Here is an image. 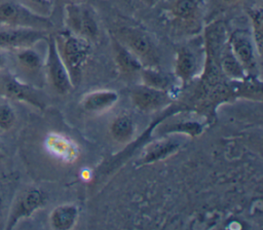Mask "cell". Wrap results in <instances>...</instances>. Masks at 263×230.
Masks as SVG:
<instances>
[{
	"instance_id": "6da1fadb",
	"label": "cell",
	"mask_w": 263,
	"mask_h": 230,
	"mask_svg": "<svg viewBox=\"0 0 263 230\" xmlns=\"http://www.w3.org/2000/svg\"><path fill=\"white\" fill-rule=\"evenodd\" d=\"M53 37L59 55L75 86L82 78L83 67L90 54V42L69 31L61 32Z\"/></svg>"
},
{
	"instance_id": "7a4b0ae2",
	"label": "cell",
	"mask_w": 263,
	"mask_h": 230,
	"mask_svg": "<svg viewBox=\"0 0 263 230\" xmlns=\"http://www.w3.org/2000/svg\"><path fill=\"white\" fill-rule=\"evenodd\" d=\"M227 32L223 22H215L208 25L203 33V46L205 52L204 71L202 74L204 87L210 88L220 82V55L227 43Z\"/></svg>"
},
{
	"instance_id": "3957f363",
	"label": "cell",
	"mask_w": 263,
	"mask_h": 230,
	"mask_svg": "<svg viewBox=\"0 0 263 230\" xmlns=\"http://www.w3.org/2000/svg\"><path fill=\"white\" fill-rule=\"evenodd\" d=\"M121 44L133 52L144 67L156 68L160 55L151 36L135 26H120L111 33Z\"/></svg>"
},
{
	"instance_id": "277c9868",
	"label": "cell",
	"mask_w": 263,
	"mask_h": 230,
	"mask_svg": "<svg viewBox=\"0 0 263 230\" xmlns=\"http://www.w3.org/2000/svg\"><path fill=\"white\" fill-rule=\"evenodd\" d=\"M65 25L67 31L95 41L99 37L100 27L91 7L83 3H69L65 6Z\"/></svg>"
},
{
	"instance_id": "5b68a950",
	"label": "cell",
	"mask_w": 263,
	"mask_h": 230,
	"mask_svg": "<svg viewBox=\"0 0 263 230\" xmlns=\"http://www.w3.org/2000/svg\"><path fill=\"white\" fill-rule=\"evenodd\" d=\"M0 97L24 102L38 109L45 107L43 98L33 85L5 69L0 71Z\"/></svg>"
},
{
	"instance_id": "8992f818",
	"label": "cell",
	"mask_w": 263,
	"mask_h": 230,
	"mask_svg": "<svg viewBox=\"0 0 263 230\" xmlns=\"http://www.w3.org/2000/svg\"><path fill=\"white\" fill-rule=\"evenodd\" d=\"M0 25L47 31L51 27V22L48 17L33 12L17 1H4L0 3Z\"/></svg>"
},
{
	"instance_id": "52a82bcc",
	"label": "cell",
	"mask_w": 263,
	"mask_h": 230,
	"mask_svg": "<svg viewBox=\"0 0 263 230\" xmlns=\"http://www.w3.org/2000/svg\"><path fill=\"white\" fill-rule=\"evenodd\" d=\"M46 194L37 187H30L22 191L13 200L6 220L5 230L13 229L22 220L31 217L46 203Z\"/></svg>"
},
{
	"instance_id": "ba28073f",
	"label": "cell",
	"mask_w": 263,
	"mask_h": 230,
	"mask_svg": "<svg viewBox=\"0 0 263 230\" xmlns=\"http://www.w3.org/2000/svg\"><path fill=\"white\" fill-rule=\"evenodd\" d=\"M47 50L44 59V73L50 86L61 94H66L74 87L69 73L61 60L53 35H49L47 40Z\"/></svg>"
},
{
	"instance_id": "9c48e42d",
	"label": "cell",
	"mask_w": 263,
	"mask_h": 230,
	"mask_svg": "<svg viewBox=\"0 0 263 230\" xmlns=\"http://www.w3.org/2000/svg\"><path fill=\"white\" fill-rule=\"evenodd\" d=\"M48 36L46 30L2 26L0 28V49L14 51L21 48L35 46L40 41H46Z\"/></svg>"
},
{
	"instance_id": "30bf717a",
	"label": "cell",
	"mask_w": 263,
	"mask_h": 230,
	"mask_svg": "<svg viewBox=\"0 0 263 230\" xmlns=\"http://www.w3.org/2000/svg\"><path fill=\"white\" fill-rule=\"evenodd\" d=\"M228 44L245 68L248 74L255 75L257 70V56H259L252 35L245 30H236L232 32L227 38Z\"/></svg>"
},
{
	"instance_id": "8fae6325",
	"label": "cell",
	"mask_w": 263,
	"mask_h": 230,
	"mask_svg": "<svg viewBox=\"0 0 263 230\" xmlns=\"http://www.w3.org/2000/svg\"><path fill=\"white\" fill-rule=\"evenodd\" d=\"M130 100L137 109L144 112H151L168 104L171 97L166 90H161L142 84L132 88Z\"/></svg>"
},
{
	"instance_id": "7c38bea8",
	"label": "cell",
	"mask_w": 263,
	"mask_h": 230,
	"mask_svg": "<svg viewBox=\"0 0 263 230\" xmlns=\"http://www.w3.org/2000/svg\"><path fill=\"white\" fill-rule=\"evenodd\" d=\"M16 70L28 78H37L44 71V59L35 46L11 51Z\"/></svg>"
},
{
	"instance_id": "4fadbf2b",
	"label": "cell",
	"mask_w": 263,
	"mask_h": 230,
	"mask_svg": "<svg viewBox=\"0 0 263 230\" xmlns=\"http://www.w3.org/2000/svg\"><path fill=\"white\" fill-rule=\"evenodd\" d=\"M198 68V60L195 51L188 45H182L177 49L175 61V74L186 84L196 74Z\"/></svg>"
},
{
	"instance_id": "5bb4252c",
	"label": "cell",
	"mask_w": 263,
	"mask_h": 230,
	"mask_svg": "<svg viewBox=\"0 0 263 230\" xmlns=\"http://www.w3.org/2000/svg\"><path fill=\"white\" fill-rule=\"evenodd\" d=\"M119 100L116 91L111 89L93 90L85 94L81 101L82 108L90 113H101L109 110Z\"/></svg>"
},
{
	"instance_id": "9a60e30c",
	"label": "cell",
	"mask_w": 263,
	"mask_h": 230,
	"mask_svg": "<svg viewBox=\"0 0 263 230\" xmlns=\"http://www.w3.org/2000/svg\"><path fill=\"white\" fill-rule=\"evenodd\" d=\"M111 44L114 52V60L119 69V71L124 75H133L141 72L143 69L142 63L138 57L130 52L123 44H121L112 34H111Z\"/></svg>"
},
{
	"instance_id": "2e32d148",
	"label": "cell",
	"mask_w": 263,
	"mask_h": 230,
	"mask_svg": "<svg viewBox=\"0 0 263 230\" xmlns=\"http://www.w3.org/2000/svg\"><path fill=\"white\" fill-rule=\"evenodd\" d=\"M78 208L75 204H61L55 206L49 215V224L55 230H69L74 227L78 219Z\"/></svg>"
},
{
	"instance_id": "e0dca14e",
	"label": "cell",
	"mask_w": 263,
	"mask_h": 230,
	"mask_svg": "<svg viewBox=\"0 0 263 230\" xmlns=\"http://www.w3.org/2000/svg\"><path fill=\"white\" fill-rule=\"evenodd\" d=\"M199 13L198 0H174L170 6V14L174 21L188 26L194 23Z\"/></svg>"
},
{
	"instance_id": "ac0fdd59",
	"label": "cell",
	"mask_w": 263,
	"mask_h": 230,
	"mask_svg": "<svg viewBox=\"0 0 263 230\" xmlns=\"http://www.w3.org/2000/svg\"><path fill=\"white\" fill-rule=\"evenodd\" d=\"M220 69L224 76L228 77L229 79L235 81L240 80L248 75L242 65L239 63V61L236 59V56L233 54L228 41L225 44L221 55H220Z\"/></svg>"
},
{
	"instance_id": "d6986e66",
	"label": "cell",
	"mask_w": 263,
	"mask_h": 230,
	"mask_svg": "<svg viewBox=\"0 0 263 230\" xmlns=\"http://www.w3.org/2000/svg\"><path fill=\"white\" fill-rule=\"evenodd\" d=\"M234 87L232 88L233 94H236L240 98L261 100L262 98V83L253 74L246 75L245 78L240 80H235Z\"/></svg>"
},
{
	"instance_id": "ffe728a7",
	"label": "cell",
	"mask_w": 263,
	"mask_h": 230,
	"mask_svg": "<svg viewBox=\"0 0 263 230\" xmlns=\"http://www.w3.org/2000/svg\"><path fill=\"white\" fill-rule=\"evenodd\" d=\"M136 131L135 122L128 115L122 114L117 116L110 125V133L112 138L121 144L129 142Z\"/></svg>"
},
{
	"instance_id": "44dd1931",
	"label": "cell",
	"mask_w": 263,
	"mask_h": 230,
	"mask_svg": "<svg viewBox=\"0 0 263 230\" xmlns=\"http://www.w3.org/2000/svg\"><path fill=\"white\" fill-rule=\"evenodd\" d=\"M179 147V144L172 140L159 141L148 146L141 155L142 163H150L159 160L174 153Z\"/></svg>"
},
{
	"instance_id": "7402d4cb",
	"label": "cell",
	"mask_w": 263,
	"mask_h": 230,
	"mask_svg": "<svg viewBox=\"0 0 263 230\" xmlns=\"http://www.w3.org/2000/svg\"><path fill=\"white\" fill-rule=\"evenodd\" d=\"M249 18L252 26V38L254 40L257 52L261 56L262 52V41H263V13L261 6L254 5L248 9Z\"/></svg>"
},
{
	"instance_id": "603a6c76",
	"label": "cell",
	"mask_w": 263,
	"mask_h": 230,
	"mask_svg": "<svg viewBox=\"0 0 263 230\" xmlns=\"http://www.w3.org/2000/svg\"><path fill=\"white\" fill-rule=\"evenodd\" d=\"M141 77L143 84L148 85L153 88L166 90L170 85V80L167 76L160 72L157 68L152 67H143L141 70Z\"/></svg>"
},
{
	"instance_id": "cb8c5ba5",
	"label": "cell",
	"mask_w": 263,
	"mask_h": 230,
	"mask_svg": "<svg viewBox=\"0 0 263 230\" xmlns=\"http://www.w3.org/2000/svg\"><path fill=\"white\" fill-rule=\"evenodd\" d=\"M16 114L11 105L7 102H0V129L9 130L15 123Z\"/></svg>"
},
{
	"instance_id": "d4e9b609",
	"label": "cell",
	"mask_w": 263,
	"mask_h": 230,
	"mask_svg": "<svg viewBox=\"0 0 263 230\" xmlns=\"http://www.w3.org/2000/svg\"><path fill=\"white\" fill-rule=\"evenodd\" d=\"M17 2L41 16L48 17L52 11L50 0H17Z\"/></svg>"
},
{
	"instance_id": "484cf974",
	"label": "cell",
	"mask_w": 263,
	"mask_h": 230,
	"mask_svg": "<svg viewBox=\"0 0 263 230\" xmlns=\"http://www.w3.org/2000/svg\"><path fill=\"white\" fill-rule=\"evenodd\" d=\"M167 130H168L167 132H173L177 130V131H182V132L196 136L201 132L202 126L198 122H182V123H176L174 126H170Z\"/></svg>"
},
{
	"instance_id": "4316f807",
	"label": "cell",
	"mask_w": 263,
	"mask_h": 230,
	"mask_svg": "<svg viewBox=\"0 0 263 230\" xmlns=\"http://www.w3.org/2000/svg\"><path fill=\"white\" fill-rule=\"evenodd\" d=\"M8 63V55H7V51L1 50L0 49V71L5 69L6 65Z\"/></svg>"
},
{
	"instance_id": "83f0119b",
	"label": "cell",
	"mask_w": 263,
	"mask_h": 230,
	"mask_svg": "<svg viewBox=\"0 0 263 230\" xmlns=\"http://www.w3.org/2000/svg\"><path fill=\"white\" fill-rule=\"evenodd\" d=\"M239 1L241 0H222V2L228 4V5H232V4H235V3H238Z\"/></svg>"
},
{
	"instance_id": "f1b7e54d",
	"label": "cell",
	"mask_w": 263,
	"mask_h": 230,
	"mask_svg": "<svg viewBox=\"0 0 263 230\" xmlns=\"http://www.w3.org/2000/svg\"><path fill=\"white\" fill-rule=\"evenodd\" d=\"M146 4H148V5H153V4H155L158 0H143Z\"/></svg>"
},
{
	"instance_id": "f546056e",
	"label": "cell",
	"mask_w": 263,
	"mask_h": 230,
	"mask_svg": "<svg viewBox=\"0 0 263 230\" xmlns=\"http://www.w3.org/2000/svg\"><path fill=\"white\" fill-rule=\"evenodd\" d=\"M1 207H2V197L0 195V209H1Z\"/></svg>"
},
{
	"instance_id": "4dcf8cb0",
	"label": "cell",
	"mask_w": 263,
	"mask_h": 230,
	"mask_svg": "<svg viewBox=\"0 0 263 230\" xmlns=\"http://www.w3.org/2000/svg\"><path fill=\"white\" fill-rule=\"evenodd\" d=\"M2 158V148H1V146H0V159Z\"/></svg>"
}]
</instances>
